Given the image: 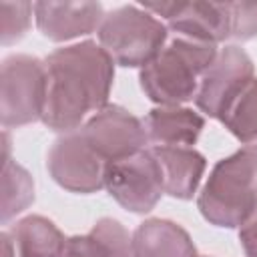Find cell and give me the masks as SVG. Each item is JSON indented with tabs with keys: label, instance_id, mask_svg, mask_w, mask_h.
Listing matches in <instances>:
<instances>
[{
	"label": "cell",
	"instance_id": "e0dca14e",
	"mask_svg": "<svg viewBox=\"0 0 257 257\" xmlns=\"http://www.w3.org/2000/svg\"><path fill=\"white\" fill-rule=\"evenodd\" d=\"M243 145L257 153V78H253L219 118Z\"/></svg>",
	"mask_w": 257,
	"mask_h": 257
},
{
	"label": "cell",
	"instance_id": "ba28073f",
	"mask_svg": "<svg viewBox=\"0 0 257 257\" xmlns=\"http://www.w3.org/2000/svg\"><path fill=\"white\" fill-rule=\"evenodd\" d=\"M167 22V28L183 38L219 44L231 38V2H145L141 4Z\"/></svg>",
	"mask_w": 257,
	"mask_h": 257
},
{
	"label": "cell",
	"instance_id": "52a82bcc",
	"mask_svg": "<svg viewBox=\"0 0 257 257\" xmlns=\"http://www.w3.org/2000/svg\"><path fill=\"white\" fill-rule=\"evenodd\" d=\"M46 167L50 177L66 191L94 193L104 187V173L108 163L86 143L80 128L64 133L48 151Z\"/></svg>",
	"mask_w": 257,
	"mask_h": 257
},
{
	"label": "cell",
	"instance_id": "277c9868",
	"mask_svg": "<svg viewBox=\"0 0 257 257\" xmlns=\"http://www.w3.org/2000/svg\"><path fill=\"white\" fill-rule=\"evenodd\" d=\"M167 24L137 4H126L104 14L98 42L120 66H147L165 48Z\"/></svg>",
	"mask_w": 257,
	"mask_h": 257
},
{
	"label": "cell",
	"instance_id": "ffe728a7",
	"mask_svg": "<svg viewBox=\"0 0 257 257\" xmlns=\"http://www.w3.org/2000/svg\"><path fill=\"white\" fill-rule=\"evenodd\" d=\"M239 239L249 257H257V209L255 213L239 227Z\"/></svg>",
	"mask_w": 257,
	"mask_h": 257
},
{
	"label": "cell",
	"instance_id": "d6986e66",
	"mask_svg": "<svg viewBox=\"0 0 257 257\" xmlns=\"http://www.w3.org/2000/svg\"><path fill=\"white\" fill-rule=\"evenodd\" d=\"M231 38L249 40L257 36V4L253 2H231Z\"/></svg>",
	"mask_w": 257,
	"mask_h": 257
},
{
	"label": "cell",
	"instance_id": "2e32d148",
	"mask_svg": "<svg viewBox=\"0 0 257 257\" xmlns=\"http://www.w3.org/2000/svg\"><path fill=\"white\" fill-rule=\"evenodd\" d=\"M10 235L18 257H60L66 241L58 227L40 215L24 217L12 227Z\"/></svg>",
	"mask_w": 257,
	"mask_h": 257
},
{
	"label": "cell",
	"instance_id": "30bf717a",
	"mask_svg": "<svg viewBox=\"0 0 257 257\" xmlns=\"http://www.w3.org/2000/svg\"><path fill=\"white\" fill-rule=\"evenodd\" d=\"M253 80V62L247 52L235 44L221 48L203 72L199 90L195 94L197 106L215 118L227 110V106L239 96V92Z\"/></svg>",
	"mask_w": 257,
	"mask_h": 257
},
{
	"label": "cell",
	"instance_id": "5bb4252c",
	"mask_svg": "<svg viewBox=\"0 0 257 257\" xmlns=\"http://www.w3.org/2000/svg\"><path fill=\"white\" fill-rule=\"evenodd\" d=\"M165 181V193L175 199H191L205 171V157L191 147H151Z\"/></svg>",
	"mask_w": 257,
	"mask_h": 257
},
{
	"label": "cell",
	"instance_id": "9a60e30c",
	"mask_svg": "<svg viewBox=\"0 0 257 257\" xmlns=\"http://www.w3.org/2000/svg\"><path fill=\"white\" fill-rule=\"evenodd\" d=\"M60 257H133L131 237L116 219H100L84 235L64 241Z\"/></svg>",
	"mask_w": 257,
	"mask_h": 257
},
{
	"label": "cell",
	"instance_id": "7a4b0ae2",
	"mask_svg": "<svg viewBox=\"0 0 257 257\" xmlns=\"http://www.w3.org/2000/svg\"><path fill=\"white\" fill-rule=\"evenodd\" d=\"M217 52L215 44L177 36L165 44L155 60L141 68V88L161 106H179L195 98L201 76Z\"/></svg>",
	"mask_w": 257,
	"mask_h": 257
},
{
	"label": "cell",
	"instance_id": "6da1fadb",
	"mask_svg": "<svg viewBox=\"0 0 257 257\" xmlns=\"http://www.w3.org/2000/svg\"><path fill=\"white\" fill-rule=\"evenodd\" d=\"M46 100L42 122L58 133L80 128L84 116L106 106L114 78V60L108 52L84 40L50 52L44 58Z\"/></svg>",
	"mask_w": 257,
	"mask_h": 257
},
{
	"label": "cell",
	"instance_id": "4fadbf2b",
	"mask_svg": "<svg viewBox=\"0 0 257 257\" xmlns=\"http://www.w3.org/2000/svg\"><path fill=\"white\" fill-rule=\"evenodd\" d=\"M143 124L155 147H191L197 143L205 120L191 108L159 106L143 118Z\"/></svg>",
	"mask_w": 257,
	"mask_h": 257
},
{
	"label": "cell",
	"instance_id": "ac0fdd59",
	"mask_svg": "<svg viewBox=\"0 0 257 257\" xmlns=\"http://www.w3.org/2000/svg\"><path fill=\"white\" fill-rule=\"evenodd\" d=\"M34 4L30 2H0V14H2V44L18 42L28 26L32 16Z\"/></svg>",
	"mask_w": 257,
	"mask_h": 257
},
{
	"label": "cell",
	"instance_id": "9c48e42d",
	"mask_svg": "<svg viewBox=\"0 0 257 257\" xmlns=\"http://www.w3.org/2000/svg\"><path fill=\"white\" fill-rule=\"evenodd\" d=\"M80 133L108 165L145 151L149 143L143 120L114 104L96 110L80 126Z\"/></svg>",
	"mask_w": 257,
	"mask_h": 257
},
{
	"label": "cell",
	"instance_id": "8fae6325",
	"mask_svg": "<svg viewBox=\"0 0 257 257\" xmlns=\"http://www.w3.org/2000/svg\"><path fill=\"white\" fill-rule=\"evenodd\" d=\"M34 16L46 38L62 42L98 30L104 10L98 2H36Z\"/></svg>",
	"mask_w": 257,
	"mask_h": 257
},
{
	"label": "cell",
	"instance_id": "3957f363",
	"mask_svg": "<svg viewBox=\"0 0 257 257\" xmlns=\"http://www.w3.org/2000/svg\"><path fill=\"white\" fill-rule=\"evenodd\" d=\"M201 215L217 227H241L257 209V153L241 149L219 161L199 195Z\"/></svg>",
	"mask_w": 257,
	"mask_h": 257
},
{
	"label": "cell",
	"instance_id": "7c38bea8",
	"mask_svg": "<svg viewBox=\"0 0 257 257\" xmlns=\"http://www.w3.org/2000/svg\"><path fill=\"white\" fill-rule=\"evenodd\" d=\"M133 257H197L189 233L167 219H149L131 237Z\"/></svg>",
	"mask_w": 257,
	"mask_h": 257
},
{
	"label": "cell",
	"instance_id": "5b68a950",
	"mask_svg": "<svg viewBox=\"0 0 257 257\" xmlns=\"http://www.w3.org/2000/svg\"><path fill=\"white\" fill-rule=\"evenodd\" d=\"M44 100V60L28 54H12L4 58L0 70V112L4 128L42 120Z\"/></svg>",
	"mask_w": 257,
	"mask_h": 257
},
{
	"label": "cell",
	"instance_id": "8992f818",
	"mask_svg": "<svg viewBox=\"0 0 257 257\" xmlns=\"http://www.w3.org/2000/svg\"><path fill=\"white\" fill-rule=\"evenodd\" d=\"M104 187L110 197L133 213H149L165 193L161 165L151 149L128 159L110 163L104 173Z\"/></svg>",
	"mask_w": 257,
	"mask_h": 257
},
{
	"label": "cell",
	"instance_id": "44dd1931",
	"mask_svg": "<svg viewBox=\"0 0 257 257\" xmlns=\"http://www.w3.org/2000/svg\"><path fill=\"white\" fill-rule=\"evenodd\" d=\"M0 239H2V257H14L16 255V247H14L12 235L8 231H4L0 235Z\"/></svg>",
	"mask_w": 257,
	"mask_h": 257
}]
</instances>
